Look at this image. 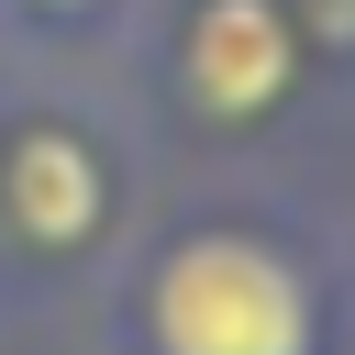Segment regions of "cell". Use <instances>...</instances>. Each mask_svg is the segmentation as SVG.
<instances>
[{
    "instance_id": "6da1fadb",
    "label": "cell",
    "mask_w": 355,
    "mask_h": 355,
    "mask_svg": "<svg viewBox=\"0 0 355 355\" xmlns=\"http://www.w3.org/2000/svg\"><path fill=\"white\" fill-rule=\"evenodd\" d=\"M155 355H311V288L255 233H189L155 266Z\"/></svg>"
},
{
    "instance_id": "3957f363",
    "label": "cell",
    "mask_w": 355,
    "mask_h": 355,
    "mask_svg": "<svg viewBox=\"0 0 355 355\" xmlns=\"http://www.w3.org/2000/svg\"><path fill=\"white\" fill-rule=\"evenodd\" d=\"M11 222H22L33 244H78V233L100 222V166H89L67 133L11 144Z\"/></svg>"
},
{
    "instance_id": "7a4b0ae2",
    "label": "cell",
    "mask_w": 355,
    "mask_h": 355,
    "mask_svg": "<svg viewBox=\"0 0 355 355\" xmlns=\"http://www.w3.org/2000/svg\"><path fill=\"white\" fill-rule=\"evenodd\" d=\"M288 67H300V33H288L277 0H200V22H189V89L211 111H266L288 89Z\"/></svg>"
}]
</instances>
